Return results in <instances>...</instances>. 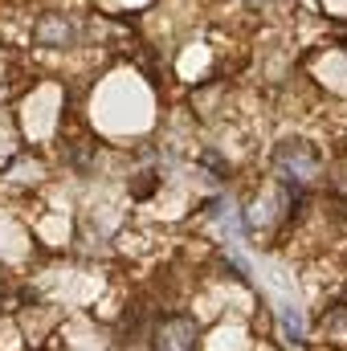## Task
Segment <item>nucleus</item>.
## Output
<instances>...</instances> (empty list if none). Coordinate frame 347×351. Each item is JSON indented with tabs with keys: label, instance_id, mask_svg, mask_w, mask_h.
Wrapping results in <instances>:
<instances>
[{
	"label": "nucleus",
	"instance_id": "nucleus-1",
	"mask_svg": "<svg viewBox=\"0 0 347 351\" xmlns=\"http://www.w3.org/2000/svg\"><path fill=\"white\" fill-rule=\"evenodd\" d=\"M196 339H200L196 319H188V315H172V319H164V323L156 327L152 348L156 351H196Z\"/></svg>",
	"mask_w": 347,
	"mask_h": 351
},
{
	"label": "nucleus",
	"instance_id": "nucleus-2",
	"mask_svg": "<svg viewBox=\"0 0 347 351\" xmlns=\"http://www.w3.org/2000/svg\"><path fill=\"white\" fill-rule=\"evenodd\" d=\"M274 160H278V168H282V172H290L286 180H311L315 168H319V156H315L307 143H298V139H294V143L286 139V143L278 147V156H274Z\"/></svg>",
	"mask_w": 347,
	"mask_h": 351
},
{
	"label": "nucleus",
	"instance_id": "nucleus-3",
	"mask_svg": "<svg viewBox=\"0 0 347 351\" xmlns=\"http://www.w3.org/2000/svg\"><path fill=\"white\" fill-rule=\"evenodd\" d=\"M282 331H286V339H302V315H298V306H282Z\"/></svg>",
	"mask_w": 347,
	"mask_h": 351
}]
</instances>
